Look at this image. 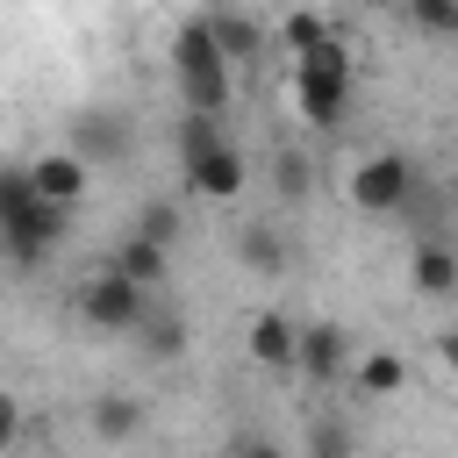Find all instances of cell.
I'll return each mask as SVG.
<instances>
[{"mask_svg":"<svg viewBox=\"0 0 458 458\" xmlns=\"http://www.w3.org/2000/svg\"><path fill=\"white\" fill-rule=\"evenodd\" d=\"M86 429H93L100 444H129V437L143 429V401H136V394H93V401H86Z\"/></svg>","mask_w":458,"mask_h":458,"instance_id":"16","label":"cell"},{"mask_svg":"<svg viewBox=\"0 0 458 458\" xmlns=\"http://www.w3.org/2000/svg\"><path fill=\"white\" fill-rule=\"evenodd\" d=\"M136 150V129L122 122V114H107V107H86V114H72V157L93 172V165H114V157H129Z\"/></svg>","mask_w":458,"mask_h":458,"instance_id":"8","label":"cell"},{"mask_svg":"<svg viewBox=\"0 0 458 458\" xmlns=\"http://www.w3.org/2000/svg\"><path fill=\"white\" fill-rule=\"evenodd\" d=\"M308 458H358V429H351L336 408H322V415L308 422Z\"/></svg>","mask_w":458,"mask_h":458,"instance_id":"18","label":"cell"},{"mask_svg":"<svg viewBox=\"0 0 458 458\" xmlns=\"http://www.w3.org/2000/svg\"><path fill=\"white\" fill-rule=\"evenodd\" d=\"M21 172H29V186H36L50 208H72V200L86 193V179H93V172H86L72 150H43V157H29Z\"/></svg>","mask_w":458,"mask_h":458,"instance_id":"10","label":"cell"},{"mask_svg":"<svg viewBox=\"0 0 458 458\" xmlns=\"http://www.w3.org/2000/svg\"><path fill=\"white\" fill-rule=\"evenodd\" d=\"M143 308H150V293H136V286H129L122 272H107V265L79 279V322L100 329V336H136Z\"/></svg>","mask_w":458,"mask_h":458,"instance_id":"6","label":"cell"},{"mask_svg":"<svg viewBox=\"0 0 458 458\" xmlns=\"http://www.w3.org/2000/svg\"><path fill=\"white\" fill-rule=\"evenodd\" d=\"M236 258H243L258 279H286L293 243H286V229H279V222H243V229H236Z\"/></svg>","mask_w":458,"mask_h":458,"instance_id":"12","label":"cell"},{"mask_svg":"<svg viewBox=\"0 0 458 458\" xmlns=\"http://www.w3.org/2000/svg\"><path fill=\"white\" fill-rule=\"evenodd\" d=\"M107 272H122L136 293H157V286L172 279V250H157V243H143V236H122V243L107 250Z\"/></svg>","mask_w":458,"mask_h":458,"instance_id":"13","label":"cell"},{"mask_svg":"<svg viewBox=\"0 0 458 458\" xmlns=\"http://www.w3.org/2000/svg\"><path fill=\"white\" fill-rule=\"evenodd\" d=\"M208 36H215V50H222L229 72L250 64V57H265V21L243 14V7H208Z\"/></svg>","mask_w":458,"mask_h":458,"instance_id":"9","label":"cell"},{"mask_svg":"<svg viewBox=\"0 0 458 458\" xmlns=\"http://www.w3.org/2000/svg\"><path fill=\"white\" fill-rule=\"evenodd\" d=\"M0 229H7V258H14V265H43V258L64 243L72 208H50V200L29 186L21 165H0Z\"/></svg>","mask_w":458,"mask_h":458,"instance_id":"2","label":"cell"},{"mask_svg":"<svg viewBox=\"0 0 458 458\" xmlns=\"http://www.w3.org/2000/svg\"><path fill=\"white\" fill-rule=\"evenodd\" d=\"M179 229H186V222H179V208L157 193V200H143V208H136V229H129V236H143V243L172 250V243H179Z\"/></svg>","mask_w":458,"mask_h":458,"instance_id":"19","label":"cell"},{"mask_svg":"<svg viewBox=\"0 0 458 458\" xmlns=\"http://www.w3.org/2000/svg\"><path fill=\"white\" fill-rule=\"evenodd\" d=\"M172 79H179L186 114H200V122H222V114H229L236 72L222 64V50H215V36H208V14H186V21L172 29Z\"/></svg>","mask_w":458,"mask_h":458,"instance_id":"1","label":"cell"},{"mask_svg":"<svg viewBox=\"0 0 458 458\" xmlns=\"http://www.w3.org/2000/svg\"><path fill=\"white\" fill-rule=\"evenodd\" d=\"M222 458H286V451H279L272 437H258V429H243V437H229V451H222Z\"/></svg>","mask_w":458,"mask_h":458,"instance_id":"23","label":"cell"},{"mask_svg":"<svg viewBox=\"0 0 458 458\" xmlns=\"http://www.w3.org/2000/svg\"><path fill=\"white\" fill-rule=\"evenodd\" d=\"M351 386L365 401H394L408 386V358L401 351H365V358H351Z\"/></svg>","mask_w":458,"mask_h":458,"instance_id":"17","label":"cell"},{"mask_svg":"<svg viewBox=\"0 0 458 458\" xmlns=\"http://www.w3.org/2000/svg\"><path fill=\"white\" fill-rule=\"evenodd\" d=\"M293 351H301V322H293L286 308H265V315L250 322V358H258L265 372H293Z\"/></svg>","mask_w":458,"mask_h":458,"instance_id":"14","label":"cell"},{"mask_svg":"<svg viewBox=\"0 0 458 458\" xmlns=\"http://www.w3.org/2000/svg\"><path fill=\"white\" fill-rule=\"evenodd\" d=\"M14 437H21V401L0 386V451H14Z\"/></svg>","mask_w":458,"mask_h":458,"instance_id":"24","label":"cell"},{"mask_svg":"<svg viewBox=\"0 0 458 458\" xmlns=\"http://www.w3.org/2000/svg\"><path fill=\"white\" fill-rule=\"evenodd\" d=\"M179 165H186V186H193L200 200H229V193H243V179H250V165H243V150L229 143V129H222V122H200V114H179Z\"/></svg>","mask_w":458,"mask_h":458,"instance_id":"3","label":"cell"},{"mask_svg":"<svg viewBox=\"0 0 458 458\" xmlns=\"http://www.w3.org/2000/svg\"><path fill=\"white\" fill-rule=\"evenodd\" d=\"M293 107L315 129H336L344 122V107H351V57H344L336 36L322 50H308V57H293Z\"/></svg>","mask_w":458,"mask_h":458,"instance_id":"4","label":"cell"},{"mask_svg":"<svg viewBox=\"0 0 458 458\" xmlns=\"http://www.w3.org/2000/svg\"><path fill=\"white\" fill-rule=\"evenodd\" d=\"M272 186H279V200H308L315 193V157L308 150H279L272 157Z\"/></svg>","mask_w":458,"mask_h":458,"instance_id":"20","label":"cell"},{"mask_svg":"<svg viewBox=\"0 0 458 458\" xmlns=\"http://www.w3.org/2000/svg\"><path fill=\"white\" fill-rule=\"evenodd\" d=\"M351 329L344 322H301V351H293V372L308 386H344L351 379Z\"/></svg>","mask_w":458,"mask_h":458,"instance_id":"7","label":"cell"},{"mask_svg":"<svg viewBox=\"0 0 458 458\" xmlns=\"http://www.w3.org/2000/svg\"><path fill=\"white\" fill-rule=\"evenodd\" d=\"M408 286H415L422 301H451V293H458V243H444V236L415 243V258H408Z\"/></svg>","mask_w":458,"mask_h":458,"instance_id":"11","label":"cell"},{"mask_svg":"<svg viewBox=\"0 0 458 458\" xmlns=\"http://www.w3.org/2000/svg\"><path fill=\"white\" fill-rule=\"evenodd\" d=\"M279 36H286V50H293V57H308V50H322L336 29H329L322 14H308V7H301V14H286V29H279Z\"/></svg>","mask_w":458,"mask_h":458,"instance_id":"21","label":"cell"},{"mask_svg":"<svg viewBox=\"0 0 458 458\" xmlns=\"http://www.w3.org/2000/svg\"><path fill=\"white\" fill-rule=\"evenodd\" d=\"M186 336H193V329H186V315H179V308H165V301L150 293V308H143V322H136L143 358H157V365H165V358H179V351H186Z\"/></svg>","mask_w":458,"mask_h":458,"instance_id":"15","label":"cell"},{"mask_svg":"<svg viewBox=\"0 0 458 458\" xmlns=\"http://www.w3.org/2000/svg\"><path fill=\"white\" fill-rule=\"evenodd\" d=\"M408 21L422 36H451L458 43V0H408Z\"/></svg>","mask_w":458,"mask_h":458,"instance_id":"22","label":"cell"},{"mask_svg":"<svg viewBox=\"0 0 458 458\" xmlns=\"http://www.w3.org/2000/svg\"><path fill=\"white\" fill-rule=\"evenodd\" d=\"M415 179H422V165L408 150H372L351 172V208L358 215H401V200L415 193Z\"/></svg>","mask_w":458,"mask_h":458,"instance_id":"5","label":"cell"},{"mask_svg":"<svg viewBox=\"0 0 458 458\" xmlns=\"http://www.w3.org/2000/svg\"><path fill=\"white\" fill-rule=\"evenodd\" d=\"M437 358H444V365H451V372H458V322H451V329H444V336H437Z\"/></svg>","mask_w":458,"mask_h":458,"instance_id":"25","label":"cell"}]
</instances>
